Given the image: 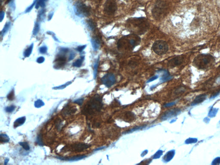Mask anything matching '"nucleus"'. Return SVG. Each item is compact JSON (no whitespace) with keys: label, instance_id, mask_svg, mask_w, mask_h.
I'll list each match as a JSON object with an SVG mask.
<instances>
[{"label":"nucleus","instance_id":"obj_1","mask_svg":"<svg viewBox=\"0 0 220 165\" xmlns=\"http://www.w3.org/2000/svg\"><path fill=\"white\" fill-rule=\"evenodd\" d=\"M126 24L128 30L136 35H141L145 33L150 26L148 20L144 17L130 18L127 20Z\"/></svg>","mask_w":220,"mask_h":165},{"label":"nucleus","instance_id":"obj_2","mask_svg":"<svg viewBox=\"0 0 220 165\" xmlns=\"http://www.w3.org/2000/svg\"><path fill=\"white\" fill-rule=\"evenodd\" d=\"M141 39L135 34L129 35L121 37L118 42V49L120 51H129L140 44Z\"/></svg>","mask_w":220,"mask_h":165},{"label":"nucleus","instance_id":"obj_3","mask_svg":"<svg viewBox=\"0 0 220 165\" xmlns=\"http://www.w3.org/2000/svg\"><path fill=\"white\" fill-rule=\"evenodd\" d=\"M215 62V58L211 54H201L195 58L193 64L199 69H206L214 65Z\"/></svg>","mask_w":220,"mask_h":165},{"label":"nucleus","instance_id":"obj_4","mask_svg":"<svg viewBox=\"0 0 220 165\" xmlns=\"http://www.w3.org/2000/svg\"><path fill=\"white\" fill-rule=\"evenodd\" d=\"M167 5L165 1L159 0L155 3L152 10L153 16L156 20L163 17L167 13Z\"/></svg>","mask_w":220,"mask_h":165},{"label":"nucleus","instance_id":"obj_5","mask_svg":"<svg viewBox=\"0 0 220 165\" xmlns=\"http://www.w3.org/2000/svg\"><path fill=\"white\" fill-rule=\"evenodd\" d=\"M103 106L101 97L96 95L90 99L87 105L86 109L89 113L92 114L95 111H100Z\"/></svg>","mask_w":220,"mask_h":165},{"label":"nucleus","instance_id":"obj_6","mask_svg":"<svg viewBox=\"0 0 220 165\" xmlns=\"http://www.w3.org/2000/svg\"><path fill=\"white\" fill-rule=\"evenodd\" d=\"M152 49L155 54L162 56L164 55L168 51V45L165 41L158 40L154 42L152 46Z\"/></svg>","mask_w":220,"mask_h":165},{"label":"nucleus","instance_id":"obj_7","mask_svg":"<svg viewBox=\"0 0 220 165\" xmlns=\"http://www.w3.org/2000/svg\"><path fill=\"white\" fill-rule=\"evenodd\" d=\"M118 9L116 0H106L104 5V11L107 15H113Z\"/></svg>","mask_w":220,"mask_h":165},{"label":"nucleus","instance_id":"obj_8","mask_svg":"<svg viewBox=\"0 0 220 165\" xmlns=\"http://www.w3.org/2000/svg\"><path fill=\"white\" fill-rule=\"evenodd\" d=\"M75 9L79 16H87L90 15L91 9L83 3L78 1L75 5Z\"/></svg>","mask_w":220,"mask_h":165},{"label":"nucleus","instance_id":"obj_9","mask_svg":"<svg viewBox=\"0 0 220 165\" xmlns=\"http://www.w3.org/2000/svg\"><path fill=\"white\" fill-rule=\"evenodd\" d=\"M101 81L106 87L109 88L115 83V76L112 73L107 74L101 78Z\"/></svg>","mask_w":220,"mask_h":165},{"label":"nucleus","instance_id":"obj_10","mask_svg":"<svg viewBox=\"0 0 220 165\" xmlns=\"http://www.w3.org/2000/svg\"><path fill=\"white\" fill-rule=\"evenodd\" d=\"M184 59V56L183 55L176 56L169 61L168 65L169 67H174L180 65L183 62Z\"/></svg>","mask_w":220,"mask_h":165},{"label":"nucleus","instance_id":"obj_11","mask_svg":"<svg viewBox=\"0 0 220 165\" xmlns=\"http://www.w3.org/2000/svg\"><path fill=\"white\" fill-rule=\"evenodd\" d=\"M90 147V144L85 143H76L74 144L71 146V149L75 152H80L84 151V150L87 149Z\"/></svg>","mask_w":220,"mask_h":165},{"label":"nucleus","instance_id":"obj_12","mask_svg":"<svg viewBox=\"0 0 220 165\" xmlns=\"http://www.w3.org/2000/svg\"><path fill=\"white\" fill-rule=\"evenodd\" d=\"M66 62V58L65 57L64 55L62 54L58 56V58H56L55 61V64L54 67L56 69H60V67L64 66Z\"/></svg>","mask_w":220,"mask_h":165},{"label":"nucleus","instance_id":"obj_13","mask_svg":"<svg viewBox=\"0 0 220 165\" xmlns=\"http://www.w3.org/2000/svg\"><path fill=\"white\" fill-rule=\"evenodd\" d=\"M178 110L177 109L171 110H169L162 116L161 119L162 120H167L168 119L171 118L172 117L177 115V114L178 113Z\"/></svg>","mask_w":220,"mask_h":165},{"label":"nucleus","instance_id":"obj_14","mask_svg":"<svg viewBox=\"0 0 220 165\" xmlns=\"http://www.w3.org/2000/svg\"><path fill=\"white\" fill-rule=\"evenodd\" d=\"M86 157V156H85V155H80V156H75V157H58L57 158L58 159L62 160V161H79Z\"/></svg>","mask_w":220,"mask_h":165},{"label":"nucleus","instance_id":"obj_15","mask_svg":"<svg viewBox=\"0 0 220 165\" xmlns=\"http://www.w3.org/2000/svg\"><path fill=\"white\" fill-rule=\"evenodd\" d=\"M91 43L92 44V47L95 50H97L100 47V40L98 36H96L92 37L91 40Z\"/></svg>","mask_w":220,"mask_h":165},{"label":"nucleus","instance_id":"obj_16","mask_svg":"<svg viewBox=\"0 0 220 165\" xmlns=\"http://www.w3.org/2000/svg\"><path fill=\"white\" fill-rule=\"evenodd\" d=\"M175 154V151H169L163 157V161L165 162H168L171 161L173 157Z\"/></svg>","mask_w":220,"mask_h":165},{"label":"nucleus","instance_id":"obj_17","mask_svg":"<svg viewBox=\"0 0 220 165\" xmlns=\"http://www.w3.org/2000/svg\"><path fill=\"white\" fill-rule=\"evenodd\" d=\"M77 109L75 108L66 107L65 108V109L63 110V114L65 115H71L75 113Z\"/></svg>","mask_w":220,"mask_h":165},{"label":"nucleus","instance_id":"obj_18","mask_svg":"<svg viewBox=\"0 0 220 165\" xmlns=\"http://www.w3.org/2000/svg\"><path fill=\"white\" fill-rule=\"evenodd\" d=\"M26 118L25 117H23L22 118H19L15 121L14 123V127H17L19 126L22 125L25 123L26 121Z\"/></svg>","mask_w":220,"mask_h":165},{"label":"nucleus","instance_id":"obj_19","mask_svg":"<svg viewBox=\"0 0 220 165\" xmlns=\"http://www.w3.org/2000/svg\"><path fill=\"white\" fill-rule=\"evenodd\" d=\"M163 75L162 76L161 80L163 82L167 81V80H170L171 78V77L169 74V72L166 70H163Z\"/></svg>","mask_w":220,"mask_h":165},{"label":"nucleus","instance_id":"obj_20","mask_svg":"<svg viewBox=\"0 0 220 165\" xmlns=\"http://www.w3.org/2000/svg\"><path fill=\"white\" fill-rule=\"evenodd\" d=\"M84 56H82L79 59H77L75 62H74L73 65L74 66L76 67H80L83 64V61L84 60Z\"/></svg>","mask_w":220,"mask_h":165},{"label":"nucleus","instance_id":"obj_21","mask_svg":"<svg viewBox=\"0 0 220 165\" xmlns=\"http://www.w3.org/2000/svg\"><path fill=\"white\" fill-rule=\"evenodd\" d=\"M33 48V44H32L25 51L24 53V56L25 57H29V56H30L31 54H32Z\"/></svg>","mask_w":220,"mask_h":165},{"label":"nucleus","instance_id":"obj_22","mask_svg":"<svg viewBox=\"0 0 220 165\" xmlns=\"http://www.w3.org/2000/svg\"><path fill=\"white\" fill-rule=\"evenodd\" d=\"M9 140V138L7 135L5 134H1L0 135V141L1 142L6 143L8 142Z\"/></svg>","mask_w":220,"mask_h":165},{"label":"nucleus","instance_id":"obj_23","mask_svg":"<svg viewBox=\"0 0 220 165\" xmlns=\"http://www.w3.org/2000/svg\"><path fill=\"white\" fill-rule=\"evenodd\" d=\"M47 1V0H38L35 6L36 9L40 7H44Z\"/></svg>","mask_w":220,"mask_h":165},{"label":"nucleus","instance_id":"obj_24","mask_svg":"<svg viewBox=\"0 0 220 165\" xmlns=\"http://www.w3.org/2000/svg\"><path fill=\"white\" fill-rule=\"evenodd\" d=\"M146 126H140V127H134V128L132 129H130V130L126 131V132H125L124 133L127 134L129 133H132L133 132L137 130H141V129H144V128Z\"/></svg>","mask_w":220,"mask_h":165},{"label":"nucleus","instance_id":"obj_25","mask_svg":"<svg viewBox=\"0 0 220 165\" xmlns=\"http://www.w3.org/2000/svg\"><path fill=\"white\" fill-rule=\"evenodd\" d=\"M87 22L88 26L90 30L94 31L96 28V24H95L94 22L91 20H89Z\"/></svg>","mask_w":220,"mask_h":165},{"label":"nucleus","instance_id":"obj_26","mask_svg":"<svg viewBox=\"0 0 220 165\" xmlns=\"http://www.w3.org/2000/svg\"><path fill=\"white\" fill-rule=\"evenodd\" d=\"M19 144H20V145L22 146L23 148L26 151H29L30 149L29 144L27 142H19Z\"/></svg>","mask_w":220,"mask_h":165},{"label":"nucleus","instance_id":"obj_27","mask_svg":"<svg viewBox=\"0 0 220 165\" xmlns=\"http://www.w3.org/2000/svg\"><path fill=\"white\" fill-rule=\"evenodd\" d=\"M44 105V102L41 99L37 100L35 103V106L37 108H40L41 107L43 106Z\"/></svg>","mask_w":220,"mask_h":165},{"label":"nucleus","instance_id":"obj_28","mask_svg":"<svg viewBox=\"0 0 220 165\" xmlns=\"http://www.w3.org/2000/svg\"><path fill=\"white\" fill-rule=\"evenodd\" d=\"M163 153V151H162V150H159L154 155V156H153V159H159L161 157V156H162Z\"/></svg>","mask_w":220,"mask_h":165},{"label":"nucleus","instance_id":"obj_29","mask_svg":"<svg viewBox=\"0 0 220 165\" xmlns=\"http://www.w3.org/2000/svg\"><path fill=\"white\" fill-rule=\"evenodd\" d=\"M98 65H99V60L97 61L96 63L95 64L94 67V75L95 78H96L98 71Z\"/></svg>","mask_w":220,"mask_h":165},{"label":"nucleus","instance_id":"obj_30","mask_svg":"<svg viewBox=\"0 0 220 165\" xmlns=\"http://www.w3.org/2000/svg\"><path fill=\"white\" fill-rule=\"evenodd\" d=\"M7 98L8 100L12 101L14 99V90H12L9 94L7 96Z\"/></svg>","mask_w":220,"mask_h":165},{"label":"nucleus","instance_id":"obj_31","mask_svg":"<svg viewBox=\"0 0 220 165\" xmlns=\"http://www.w3.org/2000/svg\"><path fill=\"white\" fill-rule=\"evenodd\" d=\"M15 109V106L14 105H11V106L7 107L5 108V110L8 113H11L13 112Z\"/></svg>","mask_w":220,"mask_h":165},{"label":"nucleus","instance_id":"obj_32","mask_svg":"<svg viewBox=\"0 0 220 165\" xmlns=\"http://www.w3.org/2000/svg\"><path fill=\"white\" fill-rule=\"evenodd\" d=\"M71 82H67L66 84H65L64 85H62V86H60L54 87V88H53V89H56V90H60V89L62 90V89H63L65 88V87H66L67 86L69 85V84H71Z\"/></svg>","mask_w":220,"mask_h":165},{"label":"nucleus","instance_id":"obj_33","mask_svg":"<svg viewBox=\"0 0 220 165\" xmlns=\"http://www.w3.org/2000/svg\"><path fill=\"white\" fill-rule=\"evenodd\" d=\"M40 28V26L38 23H36L35 25V26L34 28V31H33V34L34 35H36L38 32Z\"/></svg>","mask_w":220,"mask_h":165},{"label":"nucleus","instance_id":"obj_34","mask_svg":"<svg viewBox=\"0 0 220 165\" xmlns=\"http://www.w3.org/2000/svg\"><path fill=\"white\" fill-rule=\"evenodd\" d=\"M37 143V144L40 146L43 145V142L42 141V137L41 136V135H38L37 136V140H36Z\"/></svg>","mask_w":220,"mask_h":165},{"label":"nucleus","instance_id":"obj_35","mask_svg":"<svg viewBox=\"0 0 220 165\" xmlns=\"http://www.w3.org/2000/svg\"><path fill=\"white\" fill-rule=\"evenodd\" d=\"M9 26H10V23H7L6 24V25L4 27V29L1 32V35H4L6 32H7L8 29H9Z\"/></svg>","mask_w":220,"mask_h":165},{"label":"nucleus","instance_id":"obj_36","mask_svg":"<svg viewBox=\"0 0 220 165\" xmlns=\"http://www.w3.org/2000/svg\"><path fill=\"white\" fill-rule=\"evenodd\" d=\"M69 51V49H68V48H62L60 50V54H66L67 52H68Z\"/></svg>","mask_w":220,"mask_h":165},{"label":"nucleus","instance_id":"obj_37","mask_svg":"<svg viewBox=\"0 0 220 165\" xmlns=\"http://www.w3.org/2000/svg\"><path fill=\"white\" fill-rule=\"evenodd\" d=\"M47 48L46 46H43L40 48V52L41 54H45L47 52Z\"/></svg>","mask_w":220,"mask_h":165},{"label":"nucleus","instance_id":"obj_38","mask_svg":"<svg viewBox=\"0 0 220 165\" xmlns=\"http://www.w3.org/2000/svg\"><path fill=\"white\" fill-rule=\"evenodd\" d=\"M83 101H84V99L82 98V99H78L75 100L74 101V103L77 104L79 105H81L83 104Z\"/></svg>","mask_w":220,"mask_h":165},{"label":"nucleus","instance_id":"obj_39","mask_svg":"<svg viewBox=\"0 0 220 165\" xmlns=\"http://www.w3.org/2000/svg\"><path fill=\"white\" fill-rule=\"evenodd\" d=\"M37 0H35V1H34V3H33L31 5V6H30L29 7H28L27 9H26V12H29L31 11V9H32L33 7H34V5L35 4L37 3Z\"/></svg>","mask_w":220,"mask_h":165},{"label":"nucleus","instance_id":"obj_40","mask_svg":"<svg viewBox=\"0 0 220 165\" xmlns=\"http://www.w3.org/2000/svg\"><path fill=\"white\" fill-rule=\"evenodd\" d=\"M44 61H45V59L44 57L41 56V57H39L38 58H37V62L38 63H42L44 62Z\"/></svg>","mask_w":220,"mask_h":165},{"label":"nucleus","instance_id":"obj_41","mask_svg":"<svg viewBox=\"0 0 220 165\" xmlns=\"http://www.w3.org/2000/svg\"><path fill=\"white\" fill-rule=\"evenodd\" d=\"M86 47V45L81 46H79V47H78L77 48V50L78 52H81L82 51H83V50L85 49Z\"/></svg>","mask_w":220,"mask_h":165},{"label":"nucleus","instance_id":"obj_42","mask_svg":"<svg viewBox=\"0 0 220 165\" xmlns=\"http://www.w3.org/2000/svg\"><path fill=\"white\" fill-rule=\"evenodd\" d=\"M75 53L73 52H71V53L70 54L69 56V60H71L72 59H73L74 58H75Z\"/></svg>","mask_w":220,"mask_h":165},{"label":"nucleus","instance_id":"obj_43","mask_svg":"<svg viewBox=\"0 0 220 165\" xmlns=\"http://www.w3.org/2000/svg\"><path fill=\"white\" fill-rule=\"evenodd\" d=\"M158 76H154V77H151V78H150V79H149V80L147 81V82H151L153 81H154V80L157 79V78H158Z\"/></svg>","mask_w":220,"mask_h":165},{"label":"nucleus","instance_id":"obj_44","mask_svg":"<svg viewBox=\"0 0 220 165\" xmlns=\"http://www.w3.org/2000/svg\"><path fill=\"white\" fill-rule=\"evenodd\" d=\"M175 102H172V103H169L167 104L164 105L165 107H170V106H172L173 105H175Z\"/></svg>","mask_w":220,"mask_h":165},{"label":"nucleus","instance_id":"obj_45","mask_svg":"<svg viewBox=\"0 0 220 165\" xmlns=\"http://www.w3.org/2000/svg\"><path fill=\"white\" fill-rule=\"evenodd\" d=\"M4 13L3 11H1V16H0V18H1V21H2L3 19H4Z\"/></svg>","mask_w":220,"mask_h":165},{"label":"nucleus","instance_id":"obj_46","mask_svg":"<svg viewBox=\"0 0 220 165\" xmlns=\"http://www.w3.org/2000/svg\"><path fill=\"white\" fill-rule=\"evenodd\" d=\"M148 153V150H145L141 154V157H143L144 156H145L147 154V153Z\"/></svg>","mask_w":220,"mask_h":165},{"label":"nucleus","instance_id":"obj_47","mask_svg":"<svg viewBox=\"0 0 220 165\" xmlns=\"http://www.w3.org/2000/svg\"><path fill=\"white\" fill-rule=\"evenodd\" d=\"M8 161H9V159H6V160H5V162H4L5 165H6V164H7V163H8Z\"/></svg>","mask_w":220,"mask_h":165},{"label":"nucleus","instance_id":"obj_48","mask_svg":"<svg viewBox=\"0 0 220 165\" xmlns=\"http://www.w3.org/2000/svg\"><path fill=\"white\" fill-rule=\"evenodd\" d=\"M104 148V147H102V148H99L96 149V150H95V151H98V150H101V149H103V148Z\"/></svg>","mask_w":220,"mask_h":165}]
</instances>
